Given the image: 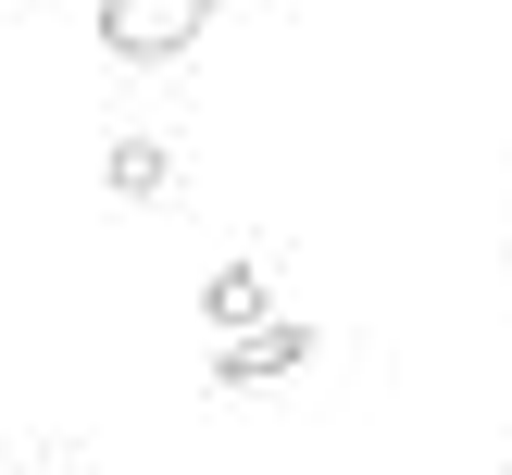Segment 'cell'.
<instances>
[{
	"label": "cell",
	"mask_w": 512,
	"mask_h": 475,
	"mask_svg": "<svg viewBox=\"0 0 512 475\" xmlns=\"http://www.w3.org/2000/svg\"><path fill=\"white\" fill-rule=\"evenodd\" d=\"M213 13L225 0H100V50L113 63H175V50H200Z\"/></svg>",
	"instance_id": "cell-1"
},
{
	"label": "cell",
	"mask_w": 512,
	"mask_h": 475,
	"mask_svg": "<svg viewBox=\"0 0 512 475\" xmlns=\"http://www.w3.org/2000/svg\"><path fill=\"white\" fill-rule=\"evenodd\" d=\"M313 350H325V338H313L300 313H263V325H238V338H213V363H200V375H213V388H288Z\"/></svg>",
	"instance_id": "cell-2"
},
{
	"label": "cell",
	"mask_w": 512,
	"mask_h": 475,
	"mask_svg": "<svg viewBox=\"0 0 512 475\" xmlns=\"http://www.w3.org/2000/svg\"><path fill=\"white\" fill-rule=\"evenodd\" d=\"M263 313H275L263 250H238V263H213V275H200V325H213V338H238V325H263Z\"/></svg>",
	"instance_id": "cell-3"
},
{
	"label": "cell",
	"mask_w": 512,
	"mask_h": 475,
	"mask_svg": "<svg viewBox=\"0 0 512 475\" xmlns=\"http://www.w3.org/2000/svg\"><path fill=\"white\" fill-rule=\"evenodd\" d=\"M100 188H113V200H138V213H150V200L175 188V150H163V138H113V150H100Z\"/></svg>",
	"instance_id": "cell-4"
},
{
	"label": "cell",
	"mask_w": 512,
	"mask_h": 475,
	"mask_svg": "<svg viewBox=\"0 0 512 475\" xmlns=\"http://www.w3.org/2000/svg\"><path fill=\"white\" fill-rule=\"evenodd\" d=\"M50 475H100V463H50Z\"/></svg>",
	"instance_id": "cell-5"
},
{
	"label": "cell",
	"mask_w": 512,
	"mask_h": 475,
	"mask_svg": "<svg viewBox=\"0 0 512 475\" xmlns=\"http://www.w3.org/2000/svg\"><path fill=\"white\" fill-rule=\"evenodd\" d=\"M500 475H512V463H500Z\"/></svg>",
	"instance_id": "cell-6"
}]
</instances>
